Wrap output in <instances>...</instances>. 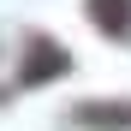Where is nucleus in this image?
Returning a JSON list of instances; mask_svg holds the SVG:
<instances>
[{
  "label": "nucleus",
  "instance_id": "f03ea898",
  "mask_svg": "<svg viewBox=\"0 0 131 131\" xmlns=\"http://www.w3.org/2000/svg\"><path fill=\"white\" fill-rule=\"evenodd\" d=\"M66 72V54H60V42H36V54L24 66V83H42V78H60Z\"/></svg>",
  "mask_w": 131,
  "mask_h": 131
},
{
  "label": "nucleus",
  "instance_id": "f257e3e1",
  "mask_svg": "<svg viewBox=\"0 0 131 131\" xmlns=\"http://www.w3.org/2000/svg\"><path fill=\"white\" fill-rule=\"evenodd\" d=\"M90 18L107 36H131V0H90Z\"/></svg>",
  "mask_w": 131,
  "mask_h": 131
}]
</instances>
